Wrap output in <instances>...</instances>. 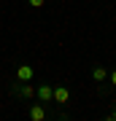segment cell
Wrapping results in <instances>:
<instances>
[{
  "label": "cell",
  "mask_w": 116,
  "mask_h": 121,
  "mask_svg": "<svg viewBox=\"0 0 116 121\" xmlns=\"http://www.w3.org/2000/svg\"><path fill=\"white\" fill-rule=\"evenodd\" d=\"M11 91L16 97H22V99H35V86H32L30 81H16L11 86Z\"/></svg>",
  "instance_id": "6da1fadb"
},
{
  "label": "cell",
  "mask_w": 116,
  "mask_h": 121,
  "mask_svg": "<svg viewBox=\"0 0 116 121\" xmlns=\"http://www.w3.org/2000/svg\"><path fill=\"white\" fill-rule=\"evenodd\" d=\"M51 102H57V105H68L70 102V91H68V86H51Z\"/></svg>",
  "instance_id": "7a4b0ae2"
},
{
  "label": "cell",
  "mask_w": 116,
  "mask_h": 121,
  "mask_svg": "<svg viewBox=\"0 0 116 121\" xmlns=\"http://www.w3.org/2000/svg\"><path fill=\"white\" fill-rule=\"evenodd\" d=\"M27 116H30V121H43L49 113H46V108H43L41 102H32L30 108H27Z\"/></svg>",
  "instance_id": "3957f363"
},
{
  "label": "cell",
  "mask_w": 116,
  "mask_h": 121,
  "mask_svg": "<svg viewBox=\"0 0 116 121\" xmlns=\"http://www.w3.org/2000/svg\"><path fill=\"white\" fill-rule=\"evenodd\" d=\"M35 99H41V102H51V83H41V86L35 89Z\"/></svg>",
  "instance_id": "277c9868"
},
{
  "label": "cell",
  "mask_w": 116,
  "mask_h": 121,
  "mask_svg": "<svg viewBox=\"0 0 116 121\" xmlns=\"http://www.w3.org/2000/svg\"><path fill=\"white\" fill-rule=\"evenodd\" d=\"M35 78V70L30 65H19L16 67V81H32Z\"/></svg>",
  "instance_id": "5b68a950"
},
{
  "label": "cell",
  "mask_w": 116,
  "mask_h": 121,
  "mask_svg": "<svg viewBox=\"0 0 116 121\" xmlns=\"http://www.w3.org/2000/svg\"><path fill=\"white\" fill-rule=\"evenodd\" d=\"M92 81L105 83V81H108V70H105L103 65H92Z\"/></svg>",
  "instance_id": "8992f818"
},
{
  "label": "cell",
  "mask_w": 116,
  "mask_h": 121,
  "mask_svg": "<svg viewBox=\"0 0 116 121\" xmlns=\"http://www.w3.org/2000/svg\"><path fill=\"white\" fill-rule=\"evenodd\" d=\"M27 3H30L32 8H43V3H46V0H27Z\"/></svg>",
  "instance_id": "52a82bcc"
},
{
  "label": "cell",
  "mask_w": 116,
  "mask_h": 121,
  "mask_svg": "<svg viewBox=\"0 0 116 121\" xmlns=\"http://www.w3.org/2000/svg\"><path fill=\"white\" fill-rule=\"evenodd\" d=\"M108 81H111V86L116 89V70H113V73H111V75H108Z\"/></svg>",
  "instance_id": "ba28073f"
},
{
  "label": "cell",
  "mask_w": 116,
  "mask_h": 121,
  "mask_svg": "<svg viewBox=\"0 0 116 121\" xmlns=\"http://www.w3.org/2000/svg\"><path fill=\"white\" fill-rule=\"evenodd\" d=\"M105 118H108V121H116V108H113L111 113H108V116H105Z\"/></svg>",
  "instance_id": "9c48e42d"
},
{
  "label": "cell",
  "mask_w": 116,
  "mask_h": 121,
  "mask_svg": "<svg viewBox=\"0 0 116 121\" xmlns=\"http://www.w3.org/2000/svg\"><path fill=\"white\" fill-rule=\"evenodd\" d=\"M103 3H105V0H103Z\"/></svg>",
  "instance_id": "30bf717a"
}]
</instances>
